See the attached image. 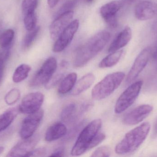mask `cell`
<instances>
[{
    "label": "cell",
    "instance_id": "cell-1",
    "mask_svg": "<svg viewBox=\"0 0 157 157\" xmlns=\"http://www.w3.org/2000/svg\"><path fill=\"white\" fill-rule=\"evenodd\" d=\"M110 37V33L106 30L100 31L91 37L76 50L74 58L75 67L79 68L87 64L103 49Z\"/></svg>",
    "mask_w": 157,
    "mask_h": 157
},
{
    "label": "cell",
    "instance_id": "cell-2",
    "mask_svg": "<svg viewBox=\"0 0 157 157\" xmlns=\"http://www.w3.org/2000/svg\"><path fill=\"white\" fill-rule=\"evenodd\" d=\"M151 125L144 122L127 132L115 147L116 154L125 155L132 154L139 148L150 132Z\"/></svg>",
    "mask_w": 157,
    "mask_h": 157
},
{
    "label": "cell",
    "instance_id": "cell-3",
    "mask_svg": "<svg viewBox=\"0 0 157 157\" xmlns=\"http://www.w3.org/2000/svg\"><path fill=\"white\" fill-rule=\"evenodd\" d=\"M102 125L100 119H96L88 124L81 131L72 149V155L78 156L90 150V144L99 133Z\"/></svg>",
    "mask_w": 157,
    "mask_h": 157
},
{
    "label": "cell",
    "instance_id": "cell-4",
    "mask_svg": "<svg viewBox=\"0 0 157 157\" xmlns=\"http://www.w3.org/2000/svg\"><path fill=\"white\" fill-rule=\"evenodd\" d=\"M125 77L123 72H116L106 76L94 86L91 96L96 100H101L110 96L118 88Z\"/></svg>",
    "mask_w": 157,
    "mask_h": 157
},
{
    "label": "cell",
    "instance_id": "cell-5",
    "mask_svg": "<svg viewBox=\"0 0 157 157\" xmlns=\"http://www.w3.org/2000/svg\"><path fill=\"white\" fill-rule=\"evenodd\" d=\"M143 85L142 80L130 85L120 96L115 104V113L120 114L129 108L139 96Z\"/></svg>",
    "mask_w": 157,
    "mask_h": 157
},
{
    "label": "cell",
    "instance_id": "cell-6",
    "mask_svg": "<svg viewBox=\"0 0 157 157\" xmlns=\"http://www.w3.org/2000/svg\"><path fill=\"white\" fill-rule=\"evenodd\" d=\"M57 68V60L54 57L47 59L31 79L30 86L34 87L47 84L53 76Z\"/></svg>",
    "mask_w": 157,
    "mask_h": 157
},
{
    "label": "cell",
    "instance_id": "cell-7",
    "mask_svg": "<svg viewBox=\"0 0 157 157\" xmlns=\"http://www.w3.org/2000/svg\"><path fill=\"white\" fill-rule=\"evenodd\" d=\"M152 49L147 47L143 49L136 58L132 68L126 78V83L130 84L133 82L147 65L152 55Z\"/></svg>",
    "mask_w": 157,
    "mask_h": 157
},
{
    "label": "cell",
    "instance_id": "cell-8",
    "mask_svg": "<svg viewBox=\"0 0 157 157\" xmlns=\"http://www.w3.org/2000/svg\"><path fill=\"white\" fill-rule=\"evenodd\" d=\"M44 100V95L40 92L29 93L25 96L22 100L18 110L24 114L35 113L40 110Z\"/></svg>",
    "mask_w": 157,
    "mask_h": 157
},
{
    "label": "cell",
    "instance_id": "cell-9",
    "mask_svg": "<svg viewBox=\"0 0 157 157\" xmlns=\"http://www.w3.org/2000/svg\"><path fill=\"white\" fill-rule=\"evenodd\" d=\"M44 111L40 110L37 112L29 114L22 122L20 135L22 139L29 138L34 135L38 128L44 116Z\"/></svg>",
    "mask_w": 157,
    "mask_h": 157
},
{
    "label": "cell",
    "instance_id": "cell-10",
    "mask_svg": "<svg viewBox=\"0 0 157 157\" xmlns=\"http://www.w3.org/2000/svg\"><path fill=\"white\" fill-rule=\"evenodd\" d=\"M79 20L75 19L67 27L56 40L52 48L55 53H59L64 50L71 42L79 27Z\"/></svg>",
    "mask_w": 157,
    "mask_h": 157
},
{
    "label": "cell",
    "instance_id": "cell-11",
    "mask_svg": "<svg viewBox=\"0 0 157 157\" xmlns=\"http://www.w3.org/2000/svg\"><path fill=\"white\" fill-rule=\"evenodd\" d=\"M39 135H33L29 138L23 139L8 152L7 157H27L39 142Z\"/></svg>",
    "mask_w": 157,
    "mask_h": 157
},
{
    "label": "cell",
    "instance_id": "cell-12",
    "mask_svg": "<svg viewBox=\"0 0 157 157\" xmlns=\"http://www.w3.org/2000/svg\"><path fill=\"white\" fill-rule=\"evenodd\" d=\"M153 107L148 104H143L127 113L124 117L123 122L125 125H134L142 122L152 112Z\"/></svg>",
    "mask_w": 157,
    "mask_h": 157
},
{
    "label": "cell",
    "instance_id": "cell-13",
    "mask_svg": "<svg viewBox=\"0 0 157 157\" xmlns=\"http://www.w3.org/2000/svg\"><path fill=\"white\" fill-rule=\"evenodd\" d=\"M73 11L65 12L57 16V18L50 26L49 32L51 38L56 40L63 30L72 22Z\"/></svg>",
    "mask_w": 157,
    "mask_h": 157
},
{
    "label": "cell",
    "instance_id": "cell-14",
    "mask_svg": "<svg viewBox=\"0 0 157 157\" xmlns=\"http://www.w3.org/2000/svg\"><path fill=\"white\" fill-rule=\"evenodd\" d=\"M122 6L120 1H113L105 4L100 8V13L101 17L111 28H115L118 24L117 13Z\"/></svg>",
    "mask_w": 157,
    "mask_h": 157
},
{
    "label": "cell",
    "instance_id": "cell-15",
    "mask_svg": "<svg viewBox=\"0 0 157 157\" xmlns=\"http://www.w3.org/2000/svg\"><path fill=\"white\" fill-rule=\"evenodd\" d=\"M135 15L141 21L154 18L157 16V4L148 1L139 2L136 6Z\"/></svg>",
    "mask_w": 157,
    "mask_h": 157
},
{
    "label": "cell",
    "instance_id": "cell-16",
    "mask_svg": "<svg viewBox=\"0 0 157 157\" xmlns=\"http://www.w3.org/2000/svg\"><path fill=\"white\" fill-rule=\"evenodd\" d=\"M132 37L131 28L129 26L125 27L112 42L108 52L109 53L114 52L125 47L131 40Z\"/></svg>",
    "mask_w": 157,
    "mask_h": 157
},
{
    "label": "cell",
    "instance_id": "cell-17",
    "mask_svg": "<svg viewBox=\"0 0 157 157\" xmlns=\"http://www.w3.org/2000/svg\"><path fill=\"white\" fill-rule=\"evenodd\" d=\"M67 132V127L63 124L56 123L47 130L45 134V140L48 142L56 141L66 135Z\"/></svg>",
    "mask_w": 157,
    "mask_h": 157
},
{
    "label": "cell",
    "instance_id": "cell-18",
    "mask_svg": "<svg viewBox=\"0 0 157 157\" xmlns=\"http://www.w3.org/2000/svg\"><path fill=\"white\" fill-rule=\"evenodd\" d=\"M95 76L91 73L87 74L76 83L72 92L74 96H77L87 90L95 82Z\"/></svg>",
    "mask_w": 157,
    "mask_h": 157
},
{
    "label": "cell",
    "instance_id": "cell-19",
    "mask_svg": "<svg viewBox=\"0 0 157 157\" xmlns=\"http://www.w3.org/2000/svg\"><path fill=\"white\" fill-rule=\"evenodd\" d=\"M77 75L76 73H72L66 76L60 82L58 92L59 94L64 95L67 94L73 89L76 84Z\"/></svg>",
    "mask_w": 157,
    "mask_h": 157
},
{
    "label": "cell",
    "instance_id": "cell-20",
    "mask_svg": "<svg viewBox=\"0 0 157 157\" xmlns=\"http://www.w3.org/2000/svg\"><path fill=\"white\" fill-rule=\"evenodd\" d=\"M18 109L12 108L0 115V132L8 128L18 114Z\"/></svg>",
    "mask_w": 157,
    "mask_h": 157
},
{
    "label": "cell",
    "instance_id": "cell-21",
    "mask_svg": "<svg viewBox=\"0 0 157 157\" xmlns=\"http://www.w3.org/2000/svg\"><path fill=\"white\" fill-rule=\"evenodd\" d=\"M123 53L124 51L121 49L111 53L101 60L99 64V67L101 68H109L116 65L120 61Z\"/></svg>",
    "mask_w": 157,
    "mask_h": 157
},
{
    "label": "cell",
    "instance_id": "cell-22",
    "mask_svg": "<svg viewBox=\"0 0 157 157\" xmlns=\"http://www.w3.org/2000/svg\"><path fill=\"white\" fill-rule=\"evenodd\" d=\"M31 68L28 65H20L15 69L13 76V80L14 83H18L24 81L28 76Z\"/></svg>",
    "mask_w": 157,
    "mask_h": 157
},
{
    "label": "cell",
    "instance_id": "cell-23",
    "mask_svg": "<svg viewBox=\"0 0 157 157\" xmlns=\"http://www.w3.org/2000/svg\"><path fill=\"white\" fill-rule=\"evenodd\" d=\"M77 113V107L74 103H70L63 108L61 113V119L65 122L68 123L74 120Z\"/></svg>",
    "mask_w": 157,
    "mask_h": 157
},
{
    "label": "cell",
    "instance_id": "cell-24",
    "mask_svg": "<svg viewBox=\"0 0 157 157\" xmlns=\"http://www.w3.org/2000/svg\"><path fill=\"white\" fill-rule=\"evenodd\" d=\"M14 37V31L12 29L5 30L0 36V46L2 49L10 48Z\"/></svg>",
    "mask_w": 157,
    "mask_h": 157
},
{
    "label": "cell",
    "instance_id": "cell-25",
    "mask_svg": "<svg viewBox=\"0 0 157 157\" xmlns=\"http://www.w3.org/2000/svg\"><path fill=\"white\" fill-rule=\"evenodd\" d=\"M38 4V0H23L22 3V11L24 15L35 12Z\"/></svg>",
    "mask_w": 157,
    "mask_h": 157
},
{
    "label": "cell",
    "instance_id": "cell-26",
    "mask_svg": "<svg viewBox=\"0 0 157 157\" xmlns=\"http://www.w3.org/2000/svg\"><path fill=\"white\" fill-rule=\"evenodd\" d=\"M40 30V27L37 26L33 30L29 31V32L26 35L23 41V46L24 48L27 49L31 46L33 41L38 35Z\"/></svg>",
    "mask_w": 157,
    "mask_h": 157
},
{
    "label": "cell",
    "instance_id": "cell-27",
    "mask_svg": "<svg viewBox=\"0 0 157 157\" xmlns=\"http://www.w3.org/2000/svg\"><path fill=\"white\" fill-rule=\"evenodd\" d=\"M24 24L28 31H31L36 27L37 18L35 12L25 15L24 17Z\"/></svg>",
    "mask_w": 157,
    "mask_h": 157
},
{
    "label": "cell",
    "instance_id": "cell-28",
    "mask_svg": "<svg viewBox=\"0 0 157 157\" xmlns=\"http://www.w3.org/2000/svg\"><path fill=\"white\" fill-rule=\"evenodd\" d=\"M20 97V92L17 88H13L9 91L5 96L6 103L9 105L15 104Z\"/></svg>",
    "mask_w": 157,
    "mask_h": 157
},
{
    "label": "cell",
    "instance_id": "cell-29",
    "mask_svg": "<svg viewBox=\"0 0 157 157\" xmlns=\"http://www.w3.org/2000/svg\"><path fill=\"white\" fill-rule=\"evenodd\" d=\"M111 155L110 149L109 147L102 146L97 148L90 157H108Z\"/></svg>",
    "mask_w": 157,
    "mask_h": 157
},
{
    "label": "cell",
    "instance_id": "cell-30",
    "mask_svg": "<svg viewBox=\"0 0 157 157\" xmlns=\"http://www.w3.org/2000/svg\"><path fill=\"white\" fill-rule=\"evenodd\" d=\"M78 2V0H70L67 1L59 10L58 16L65 12L73 11V9L77 5Z\"/></svg>",
    "mask_w": 157,
    "mask_h": 157
},
{
    "label": "cell",
    "instance_id": "cell-31",
    "mask_svg": "<svg viewBox=\"0 0 157 157\" xmlns=\"http://www.w3.org/2000/svg\"><path fill=\"white\" fill-rule=\"evenodd\" d=\"M64 73H60L56 75L54 77L52 76L51 79L48 82L47 84L45 85L46 88L48 89H50L55 87L57 84H59V82H61L64 76Z\"/></svg>",
    "mask_w": 157,
    "mask_h": 157
},
{
    "label": "cell",
    "instance_id": "cell-32",
    "mask_svg": "<svg viewBox=\"0 0 157 157\" xmlns=\"http://www.w3.org/2000/svg\"><path fill=\"white\" fill-rule=\"evenodd\" d=\"M105 138H106V135L104 133L99 132L95 136L92 143L90 144V150L100 144L105 139Z\"/></svg>",
    "mask_w": 157,
    "mask_h": 157
},
{
    "label": "cell",
    "instance_id": "cell-33",
    "mask_svg": "<svg viewBox=\"0 0 157 157\" xmlns=\"http://www.w3.org/2000/svg\"><path fill=\"white\" fill-rule=\"evenodd\" d=\"M10 48H5L0 50V68L3 67L5 62L9 57Z\"/></svg>",
    "mask_w": 157,
    "mask_h": 157
},
{
    "label": "cell",
    "instance_id": "cell-34",
    "mask_svg": "<svg viewBox=\"0 0 157 157\" xmlns=\"http://www.w3.org/2000/svg\"><path fill=\"white\" fill-rule=\"evenodd\" d=\"M47 154V149L44 147L37 148L32 150L28 155L27 157H40L44 156Z\"/></svg>",
    "mask_w": 157,
    "mask_h": 157
},
{
    "label": "cell",
    "instance_id": "cell-35",
    "mask_svg": "<svg viewBox=\"0 0 157 157\" xmlns=\"http://www.w3.org/2000/svg\"><path fill=\"white\" fill-rule=\"evenodd\" d=\"M64 149L62 147L58 148L54 151L50 156L51 157H63L64 156Z\"/></svg>",
    "mask_w": 157,
    "mask_h": 157
},
{
    "label": "cell",
    "instance_id": "cell-36",
    "mask_svg": "<svg viewBox=\"0 0 157 157\" xmlns=\"http://www.w3.org/2000/svg\"><path fill=\"white\" fill-rule=\"evenodd\" d=\"M59 0H48V3L50 8H53L58 4Z\"/></svg>",
    "mask_w": 157,
    "mask_h": 157
},
{
    "label": "cell",
    "instance_id": "cell-37",
    "mask_svg": "<svg viewBox=\"0 0 157 157\" xmlns=\"http://www.w3.org/2000/svg\"><path fill=\"white\" fill-rule=\"evenodd\" d=\"M152 58L155 61L157 62V48L155 50V51L152 53Z\"/></svg>",
    "mask_w": 157,
    "mask_h": 157
},
{
    "label": "cell",
    "instance_id": "cell-38",
    "mask_svg": "<svg viewBox=\"0 0 157 157\" xmlns=\"http://www.w3.org/2000/svg\"><path fill=\"white\" fill-rule=\"evenodd\" d=\"M3 74V67L0 68V82L2 78Z\"/></svg>",
    "mask_w": 157,
    "mask_h": 157
},
{
    "label": "cell",
    "instance_id": "cell-39",
    "mask_svg": "<svg viewBox=\"0 0 157 157\" xmlns=\"http://www.w3.org/2000/svg\"><path fill=\"white\" fill-rule=\"evenodd\" d=\"M4 150V148L2 147H0V155L2 153Z\"/></svg>",
    "mask_w": 157,
    "mask_h": 157
},
{
    "label": "cell",
    "instance_id": "cell-40",
    "mask_svg": "<svg viewBox=\"0 0 157 157\" xmlns=\"http://www.w3.org/2000/svg\"><path fill=\"white\" fill-rule=\"evenodd\" d=\"M85 1L86 2L88 3H91L93 2V0H85Z\"/></svg>",
    "mask_w": 157,
    "mask_h": 157
},
{
    "label": "cell",
    "instance_id": "cell-41",
    "mask_svg": "<svg viewBox=\"0 0 157 157\" xmlns=\"http://www.w3.org/2000/svg\"><path fill=\"white\" fill-rule=\"evenodd\" d=\"M155 131L156 133H157V121L156 123L155 124Z\"/></svg>",
    "mask_w": 157,
    "mask_h": 157
},
{
    "label": "cell",
    "instance_id": "cell-42",
    "mask_svg": "<svg viewBox=\"0 0 157 157\" xmlns=\"http://www.w3.org/2000/svg\"><path fill=\"white\" fill-rule=\"evenodd\" d=\"M2 22L0 21V31H1V29H2Z\"/></svg>",
    "mask_w": 157,
    "mask_h": 157
},
{
    "label": "cell",
    "instance_id": "cell-43",
    "mask_svg": "<svg viewBox=\"0 0 157 157\" xmlns=\"http://www.w3.org/2000/svg\"><path fill=\"white\" fill-rule=\"evenodd\" d=\"M127 1H128V2H133V1H134L135 0H127Z\"/></svg>",
    "mask_w": 157,
    "mask_h": 157
}]
</instances>
